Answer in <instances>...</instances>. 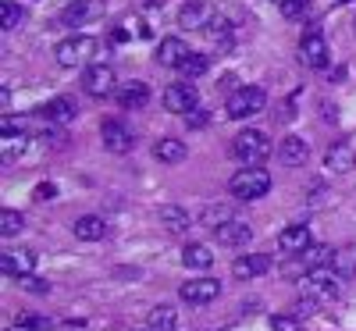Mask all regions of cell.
<instances>
[{"mask_svg":"<svg viewBox=\"0 0 356 331\" xmlns=\"http://www.w3.org/2000/svg\"><path fill=\"white\" fill-rule=\"evenodd\" d=\"M335 4H349V0H335Z\"/></svg>","mask_w":356,"mask_h":331,"instance_id":"43","label":"cell"},{"mask_svg":"<svg viewBox=\"0 0 356 331\" xmlns=\"http://www.w3.org/2000/svg\"><path fill=\"white\" fill-rule=\"evenodd\" d=\"M317 307H321V303H317V299H310V296H307V299H300V303H296L292 310H296V317H303V314H314Z\"/></svg>","mask_w":356,"mask_h":331,"instance_id":"37","label":"cell"},{"mask_svg":"<svg viewBox=\"0 0 356 331\" xmlns=\"http://www.w3.org/2000/svg\"><path fill=\"white\" fill-rule=\"evenodd\" d=\"M186 122H189V129H203V125H207V111H196V114H186Z\"/></svg>","mask_w":356,"mask_h":331,"instance_id":"39","label":"cell"},{"mask_svg":"<svg viewBox=\"0 0 356 331\" xmlns=\"http://www.w3.org/2000/svg\"><path fill=\"white\" fill-rule=\"evenodd\" d=\"M324 168H328V171H335V175H346V171H353V168H356V154H353V146H346V143H335V146H328V154H324Z\"/></svg>","mask_w":356,"mask_h":331,"instance_id":"17","label":"cell"},{"mask_svg":"<svg viewBox=\"0 0 356 331\" xmlns=\"http://www.w3.org/2000/svg\"><path fill=\"white\" fill-rule=\"evenodd\" d=\"M154 157H157L161 164H182V161H186V143H182V139H161V143L154 146Z\"/></svg>","mask_w":356,"mask_h":331,"instance_id":"23","label":"cell"},{"mask_svg":"<svg viewBox=\"0 0 356 331\" xmlns=\"http://www.w3.org/2000/svg\"><path fill=\"white\" fill-rule=\"evenodd\" d=\"M307 157H310L307 139H300V136H285V139H282V146H278V161H282V164L300 168V164H307Z\"/></svg>","mask_w":356,"mask_h":331,"instance_id":"16","label":"cell"},{"mask_svg":"<svg viewBox=\"0 0 356 331\" xmlns=\"http://www.w3.org/2000/svg\"><path fill=\"white\" fill-rule=\"evenodd\" d=\"M196 104H200V93H196L193 82H171L164 89V107L175 111V114H193Z\"/></svg>","mask_w":356,"mask_h":331,"instance_id":"6","label":"cell"},{"mask_svg":"<svg viewBox=\"0 0 356 331\" xmlns=\"http://www.w3.org/2000/svg\"><path fill=\"white\" fill-rule=\"evenodd\" d=\"M225 221H232L228 207H207V210H203V218H200V225H207V228H221Z\"/></svg>","mask_w":356,"mask_h":331,"instance_id":"30","label":"cell"},{"mask_svg":"<svg viewBox=\"0 0 356 331\" xmlns=\"http://www.w3.org/2000/svg\"><path fill=\"white\" fill-rule=\"evenodd\" d=\"M271 4H285V0H271Z\"/></svg>","mask_w":356,"mask_h":331,"instance_id":"42","label":"cell"},{"mask_svg":"<svg viewBox=\"0 0 356 331\" xmlns=\"http://www.w3.org/2000/svg\"><path fill=\"white\" fill-rule=\"evenodd\" d=\"M178 296H182L186 303H193V307L214 303V299L221 296V282L218 278H196V282H186L182 289H178Z\"/></svg>","mask_w":356,"mask_h":331,"instance_id":"7","label":"cell"},{"mask_svg":"<svg viewBox=\"0 0 356 331\" xmlns=\"http://www.w3.org/2000/svg\"><path fill=\"white\" fill-rule=\"evenodd\" d=\"M146 100H150V89H146V82H129L122 93H118V104H122L125 111H139V107H146Z\"/></svg>","mask_w":356,"mask_h":331,"instance_id":"22","label":"cell"},{"mask_svg":"<svg viewBox=\"0 0 356 331\" xmlns=\"http://www.w3.org/2000/svg\"><path fill=\"white\" fill-rule=\"evenodd\" d=\"M271 328H275V331H300L296 317H271Z\"/></svg>","mask_w":356,"mask_h":331,"instance_id":"36","label":"cell"},{"mask_svg":"<svg viewBox=\"0 0 356 331\" xmlns=\"http://www.w3.org/2000/svg\"><path fill=\"white\" fill-rule=\"evenodd\" d=\"M18 324H22V328H29V331H47V328H50V321H47V317H22Z\"/></svg>","mask_w":356,"mask_h":331,"instance_id":"35","label":"cell"},{"mask_svg":"<svg viewBox=\"0 0 356 331\" xmlns=\"http://www.w3.org/2000/svg\"><path fill=\"white\" fill-rule=\"evenodd\" d=\"M189 47H186V40H178V36H171V40H164L161 47H157V65H164V68H182L186 61H189Z\"/></svg>","mask_w":356,"mask_h":331,"instance_id":"13","label":"cell"},{"mask_svg":"<svg viewBox=\"0 0 356 331\" xmlns=\"http://www.w3.org/2000/svg\"><path fill=\"white\" fill-rule=\"evenodd\" d=\"M33 267H36L33 250H8L0 257V271H4L8 278H25V275H33Z\"/></svg>","mask_w":356,"mask_h":331,"instance_id":"11","label":"cell"},{"mask_svg":"<svg viewBox=\"0 0 356 331\" xmlns=\"http://www.w3.org/2000/svg\"><path fill=\"white\" fill-rule=\"evenodd\" d=\"M264 104H267L264 89H257V86H243V89H232V97H228L225 111H228V118H235V122H243V118L260 114V111H264Z\"/></svg>","mask_w":356,"mask_h":331,"instance_id":"4","label":"cell"},{"mask_svg":"<svg viewBox=\"0 0 356 331\" xmlns=\"http://www.w3.org/2000/svg\"><path fill=\"white\" fill-rule=\"evenodd\" d=\"M300 61L307 68H324L328 65V43H324V36L317 33V29H310V33L300 40Z\"/></svg>","mask_w":356,"mask_h":331,"instance_id":"8","label":"cell"},{"mask_svg":"<svg viewBox=\"0 0 356 331\" xmlns=\"http://www.w3.org/2000/svg\"><path fill=\"white\" fill-rule=\"evenodd\" d=\"M271 139H267V132H260V129H246V132H239L235 136V143H232V154L239 157L246 168H257V164H264L267 157H271Z\"/></svg>","mask_w":356,"mask_h":331,"instance_id":"1","label":"cell"},{"mask_svg":"<svg viewBox=\"0 0 356 331\" xmlns=\"http://www.w3.org/2000/svg\"><path fill=\"white\" fill-rule=\"evenodd\" d=\"M267 267H271V257H264V253H250V257H239V260L232 264V275L239 278V282H246V278L264 275Z\"/></svg>","mask_w":356,"mask_h":331,"instance_id":"18","label":"cell"},{"mask_svg":"<svg viewBox=\"0 0 356 331\" xmlns=\"http://www.w3.org/2000/svg\"><path fill=\"white\" fill-rule=\"evenodd\" d=\"M25 228V218L18 214V210H4V214H0V235H18Z\"/></svg>","mask_w":356,"mask_h":331,"instance_id":"29","label":"cell"},{"mask_svg":"<svg viewBox=\"0 0 356 331\" xmlns=\"http://www.w3.org/2000/svg\"><path fill=\"white\" fill-rule=\"evenodd\" d=\"M150 328H154V331H175V328H178V314H175L168 303H161V307L150 310Z\"/></svg>","mask_w":356,"mask_h":331,"instance_id":"28","label":"cell"},{"mask_svg":"<svg viewBox=\"0 0 356 331\" xmlns=\"http://www.w3.org/2000/svg\"><path fill=\"white\" fill-rule=\"evenodd\" d=\"M0 22H4V29H18L22 25V8L15 4V0H4V4H0Z\"/></svg>","mask_w":356,"mask_h":331,"instance_id":"31","label":"cell"},{"mask_svg":"<svg viewBox=\"0 0 356 331\" xmlns=\"http://www.w3.org/2000/svg\"><path fill=\"white\" fill-rule=\"evenodd\" d=\"M72 232H75V239H82V243H100V239L107 235V221L97 218V214H86V218L75 221Z\"/></svg>","mask_w":356,"mask_h":331,"instance_id":"19","label":"cell"},{"mask_svg":"<svg viewBox=\"0 0 356 331\" xmlns=\"http://www.w3.org/2000/svg\"><path fill=\"white\" fill-rule=\"evenodd\" d=\"M339 271L332 267H317V271H307V278H303V292L310 299H317V303H324V299H335L339 296Z\"/></svg>","mask_w":356,"mask_h":331,"instance_id":"5","label":"cell"},{"mask_svg":"<svg viewBox=\"0 0 356 331\" xmlns=\"http://www.w3.org/2000/svg\"><path fill=\"white\" fill-rule=\"evenodd\" d=\"M11 331H29V328H22V324H18V328H11Z\"/></svg>","mask_w":356,"mask_h":331,"instance_id":"41","label":"cell"},{"mask_svg":"<svg viewBox=\"0 0 356 331\" xmlns=\"http://www.w3.org/2000/svg\"><path fill=\"white\" fill-rule=\"evenodd\" d=\"M25 150H29L25 132H0V157H4V164H15Z\"/></svg>","mask_w":356,"mask_h":331,"instance_id":"20","label":"cell"},{"mask_svg":"<svg viewBox=\"0 0 356 331\" xmlns=\"http://www.w3.org/2000/svg\"><path fill=\"white\" fill-rule=\"evenodd\" d=\"M214 235H218V243L221 246H232V250H239V246H246L250 239H253V228L246 225V221H225L221 228H214Z\"/></svg>","mask_w":356,"mask_h":331,"instance_id":"14","label":"cell"},{"mask_svg":"<svg viewBox=\"0 0 356 331\" xmlns=\"http://www.w3.org/2000/svg\"><path fill=\"white\" fill-rule=\"evenodd\" d=\"M303 257V264H307V271H317V267H332V260L339 257L335 250H328V246H310L307 253H300Z\"/></svg>","mask_w":356,"mask_h":331,"instance_id":"27","label":"cell"},{"mask_svg":"<svg viewBox=\"0 0 356 331\" xmlns=\"http://www.w3.org/2000/svg\"><path fill=\"white\" fill-rule=\"evenodd\" d=\"M207 68H211V61H207L203 54H189V61L182 65V72H186L189 79H200V75H203Z\"/></svg>","mask_w":356,"mask_h":331,"instance_id":"32","label":"cell"},{"mask_svg":"<svg viewBox=\"0 0 356 331\" xmlns=\"http://www.w3.org/2000/svg\"><path fill=\"white\" fill-rule=\"evenodd\" d=\"M43 118H50V122H57V125H65V122H72V118H75V104L68 97H57V100H50L43 107Z\"/></svg>","mask_w":356,"mask_h":331,"instance_id":"26","label":"cell"},{"mask_svg":"<svg viewBox=\"0 0 356 331\" xmlns=\"http://www.w3.org/2000/svg\"><path fill=\"white\" fill-rule=\"evenodd\" d=\"M104 146L111 150V154H129V150L136 146V136L132 129H125L122 122H104Z\"/></svg>","mask_w":356,"mask_h":331,"instance_id":"12","label":"cell"},{"mask_svg":"<svg viewBox=\"0 0 356 331\" xmlns=\"http://www.w3.org/2000/svg\"><path fill=\"white\" fill-rule=\"evenodd\" d=\"M18 285H22V289H29V292H40V296H43V292H50V285H47L43 278H36V275H25V278H18Z\"/></svg>","mask_w":356,"mask_h":331,"instance_id":"34","label":"cell"},{"mask_svg":"<svg viewBox=\"0 0 356 331\" xmlns=\"http://www.w3.org/2000/svg\"><path fill=\"white\" fill-rule=\"evenodd\" d=\"M100 11V0H72V4L61 11V25H82L89 15Z\"/></svg>","mask_w":356,"mask_h":331,"instance_id":"21","label":"cell"},{"mask_svg":"<svg viewBox=\"0 0 356 331\" xmlns=\"http://www.w3.org/2000/svg\"><path fill=\"white\" fill-rule=\"evenodd\" d=\"M207 33H211V36H214V40H221V36H225V33H228V22H225V18H214V22H211V25H207Z\"/></svg>","mask_w":356,"mask_h":331,"instance_id":"38","label":"cell"},{"mask_svg":"<svg viewBox=\"0 0 356 331\" xmlns=\"http://www.w3.org/2000/svg\"><path fill=\"white\" fill-rule=\"evenodd\" d=\"M93 54H97V40L93 36H68L57 43L54 57H57V65L61 68H79V65H89L93 61Z\"/></svg>","mask_w":356,"mask_h":331,"instance_id":"3","label":"cell"},{"mask_svg":"<svg viewBox=\"0 0 356 331\" xmlns=\"http://www.w3.org/2000/svg\"><path fill=\"white\" fill-rule=\"evenodd\" d=\"M278 246H282V253H307V250L314 246V243H310V228H307V225H289V228H282Z\"/></svg>","mask_w":356,"mask_h":331,"instance_id":"15","label":"cell"},{"mask_svg":"<svg viewBox=\"0 0 356 331\" xmlns=\"http://www.w3.org/2000/svg\"><path fill=\"white\" fill-rule=\"evenodd\" d=\"M182 264H186L189 271H207V267L214 264V253H211V246L193 243V246H186V250H182Z\"/></svg>","mask_w":356,"mask_h":331,"instance_id":"24","label":"cell"},{"mask_svg":"<svg viewBox=\"0 0 356 331\" xmlns=\"http://www.w3.org/2000/svg\"><path fill=\"white\" fill-rule=\"evenodd\" d=\"M143 331H154V328H143Z\"/></svg>","mask_w":356,"mask_h":331,"instance_id":"44","label":"cell"},{"mask_svg":"<svg viewBox=\"0 0 356 331\" xmlns=\"http://www.w3.org/2000/svg\"><path fill=\"white\" fill-rule=\"evenodd\" d=\"M54 196H57V186H50V182L36 186V200H54Z\"/></svg>","mask_w":356,"mask_h":331,"instance_id":"40","label":"cell"},{"mask_svg":"<svg viewBox=\"0 0 356 331\" xmlns=\"http://www.w3.org/2000/svg\"><path fill=\"white\" fill-rule=\"evenodd\" d=\"M218 15H214V8L207 4V0H189V4L178 11V25L186 29V33H193V29H207Z\"/></svg>","mask_w":356,"mask_h":331,"instance_id":"10","label":"cell"},{"mask_svg":"<svg viewBox=\"0 0 356 331\" xmlns=\"http://www.w3.org/2000/svg\"><path fill=\"white\" fill-rule=\"evenodd\" d=\"M82 89L89 97H111L114 93V72L107 65H89L82 75Z\"/></svg>","mask_w":356,"mask_h":331,"instance_id":"9","label":"cell"},{"mask_svg":"<svg viewBox=\"0 0 356 331\" xmlns=\"http://www.w3.org/2000/svg\"><path fill=\"white\" fill-rule=\"evenodd\" d=\"M285 18H303L310 11V0H285V4H278Z\"/></svg>","mask_w":356,"mask_h":331,"instance_id":"33","label":"cell"},{"mask_svg":"<svg viewBox=\"0 0 356 331\" xmlns=\"http://www.w3.org/2000/svg\"><path fill=\"white\" fill-rule=\"evenodd\" d=\"M161 221H164V228H168L171 235H182V232H189V225H193V218L186 214L182 207H164V210H161Z\"/></svg>","mask_w":356,"mask_h":331,"instance_id":"25","label":"cell"},{"mask_svg":"<svg viewBox=\"0 0 356 331\" xmlns=\"http://www.w3.org/2000/svg\"><path fill=\"white\" fill-rule=\"evenodd\" d=\"M228 189L239 200H260V196H267V189H271V175H267L264 168H239L228 178Z\"/></svg>","mask_w":356,"mask_h":331,"instance_id":"2","label":"cell"}]
</instances>
